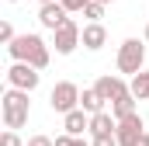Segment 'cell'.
Wrapping results in <instances>:
<instances>
[{
  "instance_id": "cell-1",
  "label": "cell",
  "mask_w": 149,
  "mask_h": 146,
  "mask_svg": "<svg viewBox=\"0 0 149 146\" xmlns=\"http://www.w3.org/2000/svg\"><path fill=\"white\" fill-rule=\"evenodd\" d=\"M7 52H10V59H17V63H31V66H38V70H45L49 59H52L45 38L35 35V32H24V35H17L14 42H7Z\"/></svg>"
},
{
  "instance_id": "cell-2",
  "label": "cell",
  "mask_w": 149,
  "mask_h": 146,
  "mask_svg": "<svg viewBox=\"0 0 149 146\" xmlns=\"http://www.w3.org/2000/svg\"><path fill=\"white\" fill-rule=\"evenodd\" d=\"M28 94L31 91H21V87H7L3 91V125L7 129H24L28 125V111H31Z\"/></svg>"
},
{
  "instance_id": "cell-3",
  "label": "cell",
  "mask_w": 149,
  "mask_h": 146,
  "mask_svg": "<svg viewBox=\"0 0 149 146\" xmlns=\"http://www.w3.org/2000/svg\"><path fill=\"white\" fill-rule=\"evenodd\" d=\"M146 66V45L139 38H125L121 49H118V73H135Z\"/></svg>"
},
{
  "instance_id": "cell-4",
  "label": "cell",
  "mask_w": 149,
  "mask_h": 146,
  "mask_svg": "<svg viewBox=\"0 0 149 146\" xmlns=\"http://www.w3.org/2000/svg\"><path fill=\"white\" fill-rule=\"evenodd\" d=\"M49 105H52V111H59V115L80 108V87H76L73 80H59L52 87V94H49Z\"/></svg>"
},
{
  "instance_id": "cell-5",
  "label": "cell",
  "mask_w": 149,
  "mask_h": 146,
  "mask_svg": "<svg viewBox=\"0 0 149 146\" xmlns=\"http://www.w3.org/2000/svg\"><path fill=\"white\" fill-rule=\"evenodd\" d=\"M80 32H83V28L76 25L73 18H66V21L52 32V45H56V52H59V56H70L76 45H80Z\"/></svg>"
},
{
  "instance_id": "cell-6",
  "label": "cell",
  "mask_w": 149,
  "mask_h": 146,
  "mask_svg": "<svg viewBox=\"0 0 149 146\" xmlns=\"http://www.w3.org/2000/svg\"><path fill=\"white\" fill-rule=\"evenodd\" d=\"M38 80H42V73H38V66H31V63H10V70H7V84L10 87H21V91H35Z\"/></svg>"
},
{
  "instance_id": "cell-7",
  "label": "cell",
  "mask_w": 149,
  "mask_h": 146,
  "mask_svg": "<svg viewBox=\"0 0 149 146\" xmlns=\"http://www.w3.org/2000/svg\"><path fill=\"white\" fill-rule=\"evenodd\" d=\"M146 132V122L139 118V111H132V115H125V118H118V129H114V136H118V143L121 146H135V139Z\"/></svg>"
},
{
  "instance_id": "cell-8",
  "label": "cell",
  "mask_w": 149,
  "mask_h": 146,
  "mask_svg": "<svg viewBox=\"0 0 149 146\" xmlns=\"http://www.w3.org/2000/svg\"><path fill=\"white\" fill-rule=\"evenodd\" d=\"M66 14H70V11H66L59 0H49V4H42V7H38V25H42V28H49V32H56V28L66 21Z\"/></svg>"
},
{
  "instance_id": "cell-9",
  "label": "cell",
  "mask_w": 149,
  "mask_h": 146,
  "mask_svg": "<svg viewBox=\"0 0 149 146\" xmlns=\"http://www.w3.org/2000/svg\"><path fill=\"white\" fill-rule=\"evenodd\" d=\"M104 42H108V28H104L101 21H87V25H83V32H80V45H83V49L97 52V49H104Z\"/></svg>"
},
{
  "instance_id": "cell-10",
  "label": "cell",
  "mask_w": 149,
  "mask_h": 146,
  "mask_svg": "<svg viewBox=\"0 0 149 146\" xmlns=\"http://www.w3.org/2000/svg\"><path fill=\"white\" fill-rule=\"evenodd\" d=\"M63 129L70 132V136H83V129H90V111L83 108H73L63 115Z\"/></svg>"
},
{
  "instance_id": "cell-11",
  "label": "cell",
  "mask_w": 149,
  "mask_h": 146,
  "mask_svg": "<svg viewBox=\"0 0 149 146\" xmlns=\"http://www.w3.org/2000/svg\"><path fill=\"white\" fill-rule=\"evenodd\" d=\"M94 87L104 94V101H118L125 91H132V87H125V80H121V77H111V73H108V77H101Z\"/></svg>"
},
{
  "instance_id": "cell-12",
  "label": "cell",
  "mask_w": 149,
  "mask_h": 146,
  "mask_svg": "<svg viewBox=\"0 0 149 146\" xmlns=\"http://www.w3.org/2000/svg\"><path fill=\"white\" fill-rule=\"evenodd\" d=\"M114 129H118L114 111H97V115H90V136H104V132H114Z\"/></svg>"
},
{
  "instance_id": "cell-13",
  "label": "cell",
  "mask_w": 149,
  "mask_h": 146,
  "mask_svg": "<svg viewBox=\"0 0 149 146\" xmlns=\"http://www.w3.org/2000/svg\"><path fill=\"white\" fill-rule=\"evenodd\" d=\"M104 94L97 91V87H87V91H80V108L90 111V115H97V111H104Z\"/></svg>"
},
{
  "instance_id": "cell-14",
  "label": "cell",
  "mask_w": 149,
  "mask_h": 146,
  "mask_svg": "<svg viewBox=\"0 0 149 146\" xmlns=\"http://www.w3.org/2000/svg\"><path fill=\"white\" fill-rule=\"evenodd\" d=\"M135 101H139V98H135L132 91H125V94H121L118 101H111V111H114V118H125V115H132V111H135Z\"/></svg>"
},
{
  "instance_id": "cell-15",
  "label": "cell",
  "mask_w": 149,
  "mask_h": 146,
  "mask_svg": "<svg viewBox=\"0 0 149 146\" xmlns=\"http://www.w3.org/2000/svg\"><path fill=\"white\" fill-rule=\"evenodd\" d=\"M132 94L139 98V101H149V70H139L135 77H132Z\"/></svg>"
},
{
  "instance_id": "cell-16",
  "label": "cell",
  "mask_w": 149,
  "mask_h": 146,
  "mask_svg": "<svg viewBox=\"0 0 149 146\" xmlns=\"http://www.w3.org/2000/svg\"><path fill=\"white\" fill-rule=\"evenodd\" d=\"M104 7H108V4H101V0H90V4L83 7V18H87V21H101V18H104Z\"/></svg>"
},
{
  "instance_id": "cell-17",
  "label": "cell",
  "mask_w": 149,
  "mask_h": 146,
  "mask_svg": "<svg viewBox=\"0 0 149 146\" xmlns=\"http://www.w3.org/2000/svg\"><path fill=\"white\" fill-rule=\"evenodd\" d=\"M0 146H24V143H21V136H17V129H7V132L0 136Z\"/></svg>"
},
{
  "instance_id": "cell-18",
  "label": "cell",
  "mask_w": 149,
  "mask_h": 146,
  "mask_svg": "<svg viewBox=\"0 0 149 146\" xmlns=\"http://www.w3.org/2000/svg\"><path fill=\"white\" fill-rule=\"evenodd\" d=\"M94 146H121L114 132H104V136H94Z\"/></svg>"
},
{
  "instance_id": "cell-19",
  "label": "cell",
  "mask_w": 149,
  "mask_h": 146,
  "mask_svg": "<svg viewBox=\"0 0 149 146\" xmlns=\"http://www.w3.org/2000/svg\"><path fill=\"white\" fill-rule=\"evenodd\" d=\"M59 4H63V7H66V11H70V14H76V11H80V14H83V7H87V4H90V0H59Z\"/></svg>"
},
{
  "instance_id": "cell-20",
  "label": "cell",
  "mask_w": 149,
  "mask_h": 146,
  "mask_svg": "<svg viewBox=\"0 0 149 146\" xmlns=\"http://www.w3.org/2000/svg\"><path fill=\"white\" fill-rule=\"evenodd\" d=\"M14 28H10V21H3V25H0V42H14Z\"/></svg>"
},
{
  "instance_id": "cell-21",
  "label": "cell",
  "mask_w": 149,
  "mask_h": 146,
  "mask_svg": "<svg viewBox=\"0 0 149 146\" xmlns=\"http://www.w3.org/2000/svg\"><path fill=\"white\" fill-rule=\"evenodd\" d=\"M24 146H56V139H49V136H31Z\"/></svg>"
},
{
  "instance_id": "cell-22",
  "label": "cell",
  "mask_w": 149,
  "mask_h": 146,
  "mask_svg": "<svg viewBox=\"0 0 149 146\" xmlns=\"http://www.w3.org/2000/svg\"><path fill=\"white\" fill-rule=\"evenodd\" d=\"M56 146H73V136L66 132V136H56Z\"/></svg>"
},
{
  "instance_id": "cell-23",
  "label": "cell",
  "mask_w": 149,
  "mask_h": 146,
  "mask_svg": "<svg viewBox=\"0 0 149 146\" xmlns=\"http://www.w3.org/2000/svg\"><path fill=\"white\" fill-rule=\"evenodd\" d=\"M135 146H149V132H142V136L135 139Z\"/></svg>"
},
{
  "instance_id": "cell-24",
  "label": "cell",
  "mask_w": 149,
  "mask_h": 146,
  "mask_svg": "<svg viewBox=\"0 0 149 146\" xmlns=\"http://www.w3.org/2000/svg\"><path fill=\"white\" fill-rule=\"evenodd\" d=\"M146 42H149V25H146Z\"/></svg>"
},
{
  "instance_id": "cell-25",
  "label": "cell",
  "mask_w": 149,
  "mask_h": 146,
  "mask_svg": "<svg viewBox=\"0 0 149 146\" xmlns=\"http://www.w3.org/2000/svg\"><path fill=\"white\" fill-rule=\"evenodd\" d=\"M101 4H114V0H101Z\"/></svg>"
},
{
  "instance_id": "cell-26",
  "label": "cell",
  "mask_w": 149,
  "mask_h": 146,
  "mask_svg": "<svg viewBox=\"0 0 149 146\" xmlns=\"http://www.w3.org/2000/svg\"><path fill=\"white\" fill-rule=\"evenodd\" d=\"M38 4H49V0H38Z\"/></svg>"
},
{
  "instance_id": "cell-27",
  "label": "cell",
  "mask_w": 149,
  "mask_h": 146,
  "mask_svg": "<svg viewBox=\"0 0 149 146\" xmlns=\"http://www.w3.org/2000/svg\"><path fill=\"white\" fill-rule=\"evenodd\" d=\"M10 4H17V0H10Z\"/></svg>"
}]
</instances>
